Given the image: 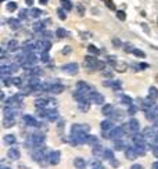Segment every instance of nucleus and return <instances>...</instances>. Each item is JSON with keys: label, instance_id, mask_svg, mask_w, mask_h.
I'll return each mask as SVG.
<instances>
[{"label": "nucleus", "instance_id": "f257e3e1", "mask_svg": "<svg viewBox=\"0 0 158 169\" xmlns=\"http://www.w3.org/2000/svg\"><path fill=\"white\" fill-rule=\"evenodd\" d=\"M32 140V146L35 147V148H40V147H43V143H44V136L43 135H40V133H36V135H33L31 137Z\"/></svg>", "mask_w": 158, "mask_h": 169}, {"label": "nucleus", "instance_id": "864d4df0", "mask_svg": "<svg viewBox=\"0 0 158 169\" xmlns=\"http://www.w3.org/2000/svg\"><path fill=\"white\" fill-rule=\"evenodd\" d=\"M104 65H106V64L103 63V61H99V63H97V67H96V69H103V68H104Z\"/></svg>", "mask_w": 158, "mask_h": 169}, {"label": "nucleus", "instance_id": "393cba45", "mask_svg": "<svg viewBox=\"0 0 158 169\" xmlns=\"http://www.w3.org/2000/svg\"><path fill=\"white\" fill-rule=\"evenodd\" d=\"M15 125V121H14V118H4L3 119V126L6 128V129H8V128H11V126Z\"/></svg>", "mask_w": 158, "mask_h": 169}, {"label": "nucleus", "instance_id": "338daca9", "mask_svg": "<svg viewBox=\"0 0 158 169\" xmlns=\"http://www.w3.org/2000/svg\"><path fill=\"white\" fill-rule=\"evenodd\" d=\"M95 169H96V168H95Z\"/></svg>", "mask_w": 158, "mask_h": 169}, {"label": "nucleus", "instance_id": "2f4dec72", "mask_svg": "<svg viewBox=\"0 0 158 169\" xmlns=\"http://www.w3.org/2000/svg\"><path fill=\"white\" fill-rule=\"evenodd\" d=\"M103 157H104L106 159L112 161V159H114V152H112L111 150H106V151H104V154H103Z\"/></svg>", "mask_w": 158, "mask_h": 169}, {"label": "nucleus", "instance_id": "a211bd4d", "mask_svg": "<svg viewBox=\"0 0 158 169\" xmlns=\"http://www.w3.org/2000/svg\"><path fill=\"white\" fill-rule=\"evenodd\" d=\"M50 100H46V99H38V100L35 101V106L38 107V110H43L44 107L47 106V103Z\"/></svg>", "mask_w": 158, "mask_h": 169}, {"label": "nucleus", "instance_id": "4c0bfd02", "mask_svg": "<svg viewBox=\"0 0 158 169\" xmlns=\"http://www.w3.org/2000/svg\"><path fill=\"white\" fill-rule=\"evenodd\" d=\"M43 26H44L43 22H36V24H33V31H36V32L42 31V29H43Z\"/></svg>", "mask_w": 158, "mask_h": 169}, {"label": "nucleus", "instance_id": "de8ad7c7", "mask_svg": "<svg viewBox=\"0 0 158 169\" xmlns=\"http://www.w3.org/2000/svg\"><path fill=\"white\" fill-rule=\"evenodd\" d=\"M117 15H118V18L122 19V21H124V19L126 18V14L124 13V11H117Z\"/></svg>", "mask_w": 158, "mask_h": 169}, {"label": "nucleus", "instance_id": "c03bdc74", "mask_svg": "<svg viewBox=\"0 0 158 169\" xmlns=\"http://www.w3.org/2000/svg\"><path fill=\"white\" fill-rule=\"evenodd\" d=\"M76 10H78V13H79V15L81 17H83V14H85V8H83L82 4H78V7H76Z\"/></svg>", "mask_w": 158, "mask_h": 169}, {"label": "nucleus", "instance_id": "9b49d317", "mask_svg": "<svg viewBox=\"0 0 158 169\" xmlns=\"http://www.w3.org/2000/svg\"><path fill=\"white\" fill-rule=\"evenodd\" d=\"M125 155H126L128 159H135V158H137V152H136V150L133 148V147H128L126 150H125Z\"/></svg>", "mask_w": 158, "mask_h": 169}, {"label": "nucleus", "instance_id": "f8f14e48", "mask_svg": "<svg viewBox=\"0 0 158 169\" xmlns=\"http://www.w3.org/2000/svg\"><path fill=\"white\" fill-rule=\"evenodd\" d=\"M129 126H130V130H132V133H137V130H139V128H140V125H139V121L137 119H135V118H132L129 122Z\"/></svg>", "mask_w": 158, "mask_h": 169}, {"label": "nucleus", "instance_id": "423d86ee", "mask_svg": "<svg viewBox=\"0 0 158 169\" xmlns=\"http://www.w3.org/2000/svg\"><path fill=\"white\" fill-rule=\"evenodd\" d=\"M76 89H78V92H81V93H90L92 92V88L89 86L86 82H83V81H79L78 83H76Z\"/></svg>", "mask_w": 158, "mask_h": 169}, {"label": "nucleus", "instance_id": "4be33fe9", "mask_svg": "<svg viewBox=\"0 0 158 169\" xmlns=\"http://www.w3.org/2000/svg\"><path fill=\"white\" fill-rule=\"evenodd\" d=\"M104 151H106V150L101 147L100 144H97V146H95V147H93V155L100 157V155H103V154H104Z\"/></svg>", "mask_w": 158, "mask_h": 169}, {"label": "nucleus", "instance_id": "e433bc0d", "mask_svg": "<svg viewBox=\"0 0 158 169\" xmlns=\"http://www.w3.org/2000/svg\"><path fill=\"white\" fill-rule=\"evenodd\" d=\"M57 13H58V17H60V19H65L67 18V13H65V10L64 8H58L57 10Z\"/></svg>", "mask_w": 158, "mask_h": 169}, {"label": "nucleus", "instance_id": "3c124183", "mask_svg": "<svg viewBox=\"0 0 158 169\" xmlns=\"http://www.w3.org/2000/svg\"><path fill=\"white\" fill-rule=\"evenodd\" d=\"M26 15H28V11L26 10H21L19 11V18H26Z\"/></svg>", "mask_w": 158, "mask_h": 169}, {"label": "nucleus", "instance_id": "79ce46f5", "mask_svg": "<svg viewBox=\"0 0 158 169\" xmlns=\"http://www.w3.org/2000/svg\"><path fill=\"white\" fill-rule=\"evenodd\" d=\"M88 50L90 51L92 54H99V53H100V50H99V49H96V47L93 46V44H90V46H89V47H88Z\"/></svg>", "mask_w": 158, "mask_h": 169}, {"label": "nucleus", "instance_id": "a18cd8bd", "mask_svg": "<svg viewBox=\"0 0 158 169\" xmlns=\"http://www.w3.org/2000/svg\"><path fill=\"white\" fill-rule=\"evenodd\" d=\"M112 117H114L115 119H121L124 117V114L121 112V111H115V112H112Z\"/></svg>", "mask_w": 158, "mask_h": 169}, {"label": "nucleus", "instance_id": "09e8293b", "mask_svg": "<svg viewBox=\"0 0 158 169\" xmlns=\"http://www.w3.org/2000/svg\"><path fill=\"white\" fill-rule=\"evenodd\" d=\"M115 68L118 69V71H122V72H124V71L126 69V65H125V64H122V65H121V64H117V67H115Z\"/></svg>", "mask_w": 158, "mask_h": 169}, {"label": "nucleus", "instance_id": "dca6fc26", "mask_svg": "<svg viewBox=\"0 0 158 169\" xmlns=\"http://www.w3.org/2000/svg\"><path fill=\"white\" fill-rule=\"evenodd\" d=\"M148 99H151L152 101H155L158 99V89L155 86H151L148 89Z\"/></svg>", "mask_w": 158, "mask_h": 169}, {"label": "nucleus", "instance_id": "7c9ffc66", "mask_svg": "<svg viewBox=\"0 0 158 169\" xmlns=\"http://www.w3.org/2000/svg\"><path fill=\"white\" fill-rule=\"evenodd\" d=\"M29 13H31V15L33 17V18H39L40 15H43V13H42L40 10H38V8H32Z\"/></svg>", "mask_w": 158, "mask_h": 169}, {"label": "nucleus", "instance_id": "37998d69", "mask_svg": "<svg viewBox=\"0 0 158 169\" xmlns=\"http://www.w3.org/2000/svg\"><path fill=\"white\" fill-rule=\"evenodd\" d=\"M121 86H122V83H121L119 81H115V82H112V86H111V88L114 89V90H119Z\"/></svg>", "mask_w": 158, "mask_h": 169}, {"label": "nucleus", "instance_id": "e2e57ef3", "mask_svg": "<svg viewBox=\"0 0 158 169\" xmlns=\"http://www.w3.org/2000/svg\"><path fill=\"white\" fill-rule=\"evenodd\" d=\"M152 169H158V162H154V163H152Z\"/></svg>", "mask_w": 158, "mask_h": 169}, {"label": "nucleus", "instance_id": "0e129e2a", "mask_svg": "<svg viewBox=\"0 0 158 169\" xmlns=\"http://www.w3.org/2000/svg\"><path fill=\"white\" fill-rule=\"evenodd\" d=\"M39 1H40V4H47L49 0H39Z\"/></svg>", "mask_w": 158, "mask_h": 169}, {"label": "nucleus", "instance_id": "6e6d98bb", "mask_svg": "<svg viewBox=\"0 0 158 169\" xmlns=\"http://www.w3.org/2000/svg\"><path fill=\"white\" fill-rule=\"evenodd\" d=\"M70 53H71V47H64L63 54H70Z\"/></svg>", "mask_w": 158, "mask_h": 169}, {"label": "nucleus", "instance_id": "7ed1b4c3", "mask_svg": "<svg viewBox=\"0 0 158 169\" xmlns=\"http://www.w3.org/2000/svg\"><path fill=\"white\" fill-rule=\"evenodd\" d=\"M65 74H68V75H75L76 72H78V64L76 63H70V64H65L61 67Z\"/></svg>", "mask_w": 158, "mask_h": 169}, {"label": "nucleus", "instance_id": "f03ea898", "mask_svg": "<svg viewBox=\"0 0 158 169\" xmlns=\"http://www.w3.org/2000/svg\"><path fill=\"white\" fill-rule=\"evenodd\" d=\"M125 135V132H124V129L122 128H114L112 130H110V133H108V139H112V140H119V139H122V136Z\"/></svg>", "mask_w": 158, "mask_h": 169}, {"label": "nucleus", "instance_id": "c85d7f7f", "mask_svg": "<svg viewBox=\"0 0 158 169\" xmlns=\"http://www.w3.org/2000/svg\"><path fill=\"white\" fill-rule=\"evenodd\" d=\"M86 143L90 144V146H97V144H99V139L96 137V136H88Z\"/></svg>", "mask_w": 158, "mask_h": 169}, {"label": "nucleus", "instance_id": "bb28decb", "mask_svg": "<svg viewBox=\"0 0 158 169\" xmlns=\"http://www.w3.org/2000/svg\"><path fill=\"white\" fill-rule=\"evenodd\" d=\"M4 143L10 144V146L14 144L15 143V136H14V135H6V136H4Z\"/></svg>", "mask_w": 158, "mask_h": 169}, {"label": "nucleus", "instance_id": "c9c22d12", "mask_svg": "<svg viewBox=\"0 0 158 169\" xmlns=\"http://www.w3.org/2000/svg\"><path fill=\"white\" fill-rule=\"evenodd\" d=\"M7 10H8V11H11V13H13V11H15V10H17V3L10 1V3L7 4Z\"/></svg>", "mask_w": 158, "mask_h": 169}, {"label": "nucleus", "instance_id": "69168bd1", "mask_svg": "<svg viewBox=\"0 0 158 169\" xmlns=\"http://www.w3.org/2000/svg\"><path fill=\"white\" fill-rule=\"evenodd\" d=\"M0 169H11V168H7V166H1Z\"/></svg>", "mask_w": 158, "mask_h": 169}, {"label": "nucleus", "instance_id": "a878e982", "mask_svg": "<svg viewBox=\"0 0 158 169\" xmlns=\"http://www.w3.org/2000/svg\"><path fill=\"white\" fill-rule=\"evenodd\" d=\"M121 103H124V104H126V106H132V103H133V100L129 97V96H125V94H122L121 96Z\"/></svg>", "mask_w": 158, "mask_h": 169}, {"label": "nucleus", "instance_id": "49530a36", "mask_svg": "<svg viewBox=\"0 0 158 169\" xmlns=\"http://www.w3.org/2000/svg\"><path fill=\"white\" fill-rule=\"evenodd\" d=\"M106 3H107V7L108 8H111V10H115V6L114 3H112V0H104Z\"/></svg>", "mask_w": 158, "mask_h": 169}, {"label": "nucleus", "instance_id": "0eeeda50", "mask_svg": "<svg viewBox=\"0 0 158 169\" xmlns=\"http://www.w3.org/2000/svg\"><path fill=\"white\" fill-rule=\"evenodd\" d=\"M60 157H61V152L60 151H51L50 154L47 155V158H49V162L51 165H57L60 162Z\"/></svg>", "mask_w": 158, "mask_h": 169}, {"label": "nucleus", "instance_id": "a19ab883", "mask_svg": "<svg viewBox=\"0 0 158 169\" xmlns=\"http://www.w3.org/2000/svg\"><path fill=\"white\" fill-rule=\"evenodd\" d=\"M89 108H90L89 103H82V104H79V110H81V111H83V112H85V111H88Z\"/></svg>", "mask_w": 158, "mask_h": 169}, {"label": "nucleus", "instance_id": "1a4fd4ad", "mask_svg": "<svg viewBox=\"0 0 158 169\" xmlns=\"http://www.w3.org/2000/svg\"><path fill=\"white\" fill-rule=\"evenodd\" d=\"M100 126H101V129H103L104 132L112 130V129H114V123H112V121H110V119H106V121H103Z\"/></svg>", "mask_w": 158, "mask_h": 169}, {"label": "nucleus", "instance_id": "2eb2a0df", "mask_svg": "<svg viewBox=\"0 0 158 169\" xmlns=\"http://www.w3.org/2000/svg\"><path fill=\"white\" fill-rule=\"evenodd\" d=\"M3 112H4V118H14L15 110H14L13 107L6 106V107H4V110H3Z\"/></svg>", "mask_w": 158, "mask_h": 169}, {"label": "nucleus", "instance_id": "58836bf2", "mask_svg": "<svg viewBox=\"0 0 158 169\" xmlns=\"http://www.w3.org/2000/svg\"><path fill=\"white\" fill-rule=\"evenodd\" d=\"M11 81H13V85L21 88V85H22V79H21V78H11Z\"/></svg>", "mask_w": 158, "mask_h": 169}, {"label": "nucleus", "instance_id": "6ab92c4d", "mask_svg": "<svg viewBox=\"0 0 158 169\" xmlns=\"http://www.w3.org/2000/svg\"><path fill=\"white\" fill-rule=\"evenodd\" d=\"M126 144H125V141L122 140V139H119V140H115L114 141V147H115V150H118V151H121V150H126V147H125Z\"/></svg>", "mask_w": 158, "mask_h": 169}, {"label": "nucleus", "instance_id": "c756f323", "mask_svg": "<svg viewBox=\"0 0 158 169\" xmlns=\"http://www.w3.org/2000/svg\"><path fill=\"white\" fill-rule=\"evenodd\" d=\"M47 119H49V121H51V122L57 121V119H58V112H57V111H54V110H51L50 114H49V117H47Z\"/></svg>", "mask_w": 158, "mask_h": 169}, {"label": "nucleus", "instance_id": "72a5a7b5", "mask_svg": "<svg viewBox=\"0 0 158 169\" xmlns=\"http://www.w3.org/2000/svg\"><path fill=\"white\" fill-rule=\"evenodd\" d=\"M56 33H57V36L60 39H63V38H65V36H67V32H65V29H64V28H58L57 31H56Z\"/></svg>", "mask_w": 158, "mask_h": 169}, {"label": "nucleus", "instance_id": "473e14b6", "mask_svg": "<svg viewBox=\"0 0 158 169\" xmlns=\"http://www.w3.org/2000/svg\"><path fill=\"white\" fill-rule=\"evenodd\" d=\"M61 3H63V8H64V10L70 11L71 8H72V4H71L70 0H61Z\"/></svg>", "mask_w": 158, "mask_h": 169}, {"label": "nucleus", "instance_id": "f3484780", "mask_svg": "<svg viewBox=\"0 0 158 169\" xmlns=\"http://www.w3.org/2000/svg\"><path fill=\"white\" fill-rule=\"evenodd\" d=\"M64 92V86L63 85H51V88H50V93L53 94H60V93H63Z\"/></svg>", "mask_w": 158, "mask_h": 169}, {"label": "nucleus", "instance_id": "ddd939ff", "mask_svg": "<svg viewBox=\"0 0 158 169\" xmlns=\"http://www.w3.org/2000/svg\"><path fill=\"white\" fill-rule=\"evenodd\" d=\"M49 49H50V43L49 42H39L38 44H36V50H39V51H49Z\"/></svg>", "mask_w": 158, "mask_h": 169}, {"label": "nucleus", "instance_id": "4d7b16f0", "mask_svg": "<svg viewBox=\"0 0 158 169\" xmlns=\"http://www.w3.org/2000/svg\"><path fill=\"white\" fill-rule=\"evenodd\" d=\"M130 169H143V166L139 165V163H135V165H132V168Z\"/></svg>", "mask_w": 158, "mask_h": 169}, {"label": "nucleus", "instance_id": "680f3d73", "mask_svg": "<svg viewBox=\"0 0 158 169\" xmlns=\"http://www.w3.org/2000/svg\"><path fill=\"white\" fill-rule=\"evenodd\" d=\"M147 67H148V65H147V64H140V68L146 69V68H147Z\"/></svg>", "mask_w": 158, "mask_h": 169}, {"label": "nucleus", "instance_id": "b1692460", "mask_svg": "<svg viewBox=\"0 0 158 169\" xmlns=\"http://www.w3.org/2000/svg\"><path fill=\"white\" fill-rule=\"evenodd\" d=\"M8 158H11V159H18L19 151L17 150V148H10V150H8Z\"/></svg>", "mask_w": 158, "mask_h": 169}, {"label": "nucleus", "instance_id": "f704fd0d", "mask_svg": "<svg viewBox=\"0 0 158 169\" xmlns=\"http://www.w3.org/2000/svg\"><path fill=\"white\" fill-rule=\"evenodd\" d=\"M133 54H135L136 57H139V58H144V57H146V53H144V51L139 50V49H135V50H133Z\"/></svg>", "mask_w": 158, "mask_h": 169}, {"label": "nucleus", "instance_id": "ea45409f", "mask_svg": "<svg viewBox=\"0 0 158 169\" xmlns=\"http://www.w3.org/2000/svg\"><path fill=\"white\" fill-rule=\"evenodd\" d=\"M136 112H137V107L132 104V106L129 107V110H128V114H129V115H135Z\"/></svg>", "mask_w": 158, "mask_h": 169}, {"label": "nucleus", "instance_id": "6e6552de", "mask_svg": "<svg viewBox=\"0 0 158 169\" xmlns=\"http://www.w3.org/2000/svg\"><path fill=\"white\" fill-rule=\"evenodd\" d=\"M22 121H24L25 125H28V126H38L39 125L38 121L33 118L32 115H24V117H22Z\"/></svg>", "mask_w": 158, "mask_h": 169}, {"label": "nucleus", "instance_id": "cd10ccee", "mask_svg": "<svg viewBox=\"0 0 158 169\" xmlns=\"http://www.w3.org/2000/svg\"><path fill=\"white\" fill-rule=\"evenodd\" d=\"M8 50L10 51H17L18 50V42H17V40L8 42Z\"/></svg>", "mask_w": 158, "mask_h": 169}, {"label": "nucleus", "instance_id": "412c9836", "mask_svg": "<svg viewBox=\"0 0 158 169\" xmlns=\"http://www.w3.org/2000/svg\"><path fill=\"white\" fill-rule=\"evenodd\" d=\"M8 25H10L11 29H18L19 26H21V22H19V19L11 18V19H8Z\"/></svg>", "mask_w": 158, "mask_h": 169}, {"label": "nucleus", "instance_id": "4468645a", "mask_svg": "<svg viewBox=\"0 0 158 169\" xmlns=\"http://www.w3.org/2000/svg\"><path fill=\"white\" fill-rule=\"evenodd\" d=\"M141 135H143L144 137H152L154 139V136L157 135V132H155V128H146Z\"/></svg>", "mask_w": 158, "mask_h": 169}, {"label": "nucleus", "instance_id": "8fccbe9b", "mask_svg": "<svg viewBox=\"0 0 158 169\" xmlns=\"http://www.w3.org/2000/svg\"><path fill=\"white\" fill-rule=\"evenodd\" d=\"M42 60H43L44 63H47V61H49V54H47V51L42 53Z\"/></svg>", "mask_w": 158, "mask_h": 169}, {"label": "nucleus", "instance_id": "5fc2aeb1", "mask_svg": "<svg viewBox=\"0 0 158 169\" xmlns=\"http://www.w3.org/2000/svg\"><path fill=\"white\" fill-rule=\"evenodd\" d=\"M152 154H154V155H155V157H158V144H157V146H154V147H152Z\"/></svg>", "mask_w": 158, "mask_h": 169}, {"label": "nucleus", "instance_id": "5701e85b", "mask_svg": "<svg viewBox=\"0 0 158 169\" xmlns=\"http://www.w3.org/2000/svg\"><path fill=\"white\" fill-rule=\"evenodd\" d=\"M114 111V107L111 106V104H106V106H103V110H101V112L104 114V115H111Z\"/></svg>", "mask_w": 158, "mask_h": 169}, {"label": "nucleus", "instance_id": "9d476101", "mask_svg": "<svg viewBox=\"0 0 158 169\" xmlns=\"http://www.w3.org/2000/svg\"><path fill=\"white\" fill-rule=\"evenodd\" d=\"M85 61H86V65H88V67L95 68V69H96V67H97V63H99V60L95 58V57H92V56H88L85 58Z\"/></svg>", "mask_w": 158, "mask_h": 169}, {"label": "nucleus", "instance_id": "13d9d810", "mask_svg": "<svg viewBox=\"0 0 158 169\" xmlns=\"http://www.w3.org/2000/svg\"><path fill=\"white\" fill-rule=\"evenodd\" d=\"M112 43H114L115 46H122V43H121V42L118 40V39H114V40H112Z\"/></svg>", "mask_w": 158, "mask_h": 169}, {"label": "nucleus", "instance_id": "39448f33", "mask_svg": "<svg viewBox=\"0 0 158 169\" xmlns=\"http://www.w3.org/2000/svg\"><path fill=\"white\" fill-rule=\"evenodd\" d=\"M88 99L92 101H95L96 104H103V103H104V97H103L100 93L95 92V90H92V92L88 94Z\"/></svg>", "mask_w": 158, "mask_h": 169}, {"label": "nucleus", "instance_id": "052dcab7", "mask_svg": "<svg viewBox=\"0 0 158 169\" xmlns=\"http://www.w3.org/2000/svg\"><path fill=\"white\" fill-rule=\"evenodd\" d=\"M104 75L108 76V78H112V72H104Z\"/></svg>", "mask_w": 158, "mask_h": 169}, {"label": "nucleus", "instance_id": "bf43d9fd", "mask_svg": "<svg viewBox=\"0 0 158 169\" xmlns=\"http://www.w3.org/2000/svg\"><path fill=\"white\" fill-rule=\"evenodd\" d=\"M33 1H35V0H25V3L28 6H33Z\"/></svg>", "mask_w": 158, "mask_h": 169}, {"label": "nucleus", "instance_id": "20e7f679", "mask_svg": "<svg viewBox=\"0 0 158 169\" xmlns=\"http://www.w3.org/2000/svg\"><path fill=\"white\" fill-rule=\"evenodd\" d=\"M90 130L89 125H72L71 128V135H76V133H88Z\"/></svg>", "mask_w": 158, "mask_h": 169}, {"label": "nucleus", "instance_id": "aec40b11", "mask_svg": "<svg viewBox=\"0 0 158 169\" xmlns=\"http://www.w3.org/2000/svg\"><path fill=\"white\" fill-rule=\"evenodd\" d=\"M74 165H75V168H78V169H85L86 162H85V159H82V158H75V159H74Z\"/></svg>", "mask_w": 158, "mask_h": 169}, {"label": "nucleus", "instance_id": "603ef678", "mask_svg": "<svg viewBox=\"0 0 158 169\" xmlns=\"http://www.w3.org/2000/svg\"><path fill=\"white\" fill-rule=\"evenodd\" d=\"M8 68H10V72H15V71L18 69V65H15V64H13V65H10Z\"/></svg>", "mask_w": 158, "mask_h": 169}]
</instances>
